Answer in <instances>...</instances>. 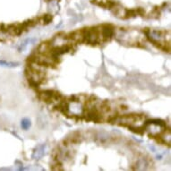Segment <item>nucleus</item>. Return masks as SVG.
Masks as SVG:
<instances>
[{
  "mask_svg": "<svg viewBox=\"0 0 171 171\" xmlns=\"http://www.w3.org/2000/svg\"><path fill=\"white\" fill-rule=\"evenodd\" d=\"M30 126V122L28 119H23V127L24 128H28V126Z\"/></svg>",
  "mask_w": 171,
  "mask_h": 171,
  "instance_id": "f257e3e1",
  "label": "nucleus"
}]
</instances>
